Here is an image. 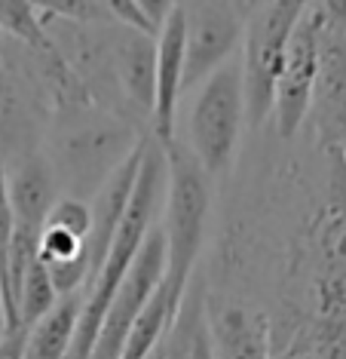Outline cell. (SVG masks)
<instances>
[{
    "mask_svg": "<svg viewBox=\"0 0 346 359\" xmlns=\"http://www.w3.org/2000/svg\"><path fill=\"white\" fill-rule=\"evenodd\" d=\"M298 271L307 280V310L325 338L346 334V157L325 154V187L316 203ZM298 313V310H294Z\"/></svg>",
    "mask_w": 346,
    "mask_h": 359,
    "instance_id": "1",
    "label": "cell"
},
{
    "mask_svg": "<svg viewBox=\"0 0 346 359\" xmlns=\"http://www.w3.org/2000/svg\"><path fill=\"white\" fill-rule=\"evenodd\" d=\"M55 117V138H53V163L59 178L62 197H74L92 203L111 175L126 163L144 133L135 123L123 120L98 104H80L53 114Z\"/></svg>",
    "mask_w": 346,
    "mask_h": 359,
    "instance_id": "2",
    "label": "cell"
},
{
    "mask_svg": "<svg viewBox=\"0 0 346 359\" xmlns=\"http://www.w3.org/2000/svg\"><path fill=\"white\" fill-rule=\"evenodd\" d=\"M166 151L169 184H166V292L172 320L178 323L181 307L187 301V285H191L196 258L202 249L205 222H209L212 206V178L205 175L200 160L187 148V142H172Z\"/></svg>",
    "mask_w": 346,
    "mask_h": 359,
    "instance_id": "3",
    "label": "cell"
},
{
    "mask_svg": "<svg viewBox=\"0 0 346 359\" xmlns=\"http://www.w3.org/2000/svg\"><path fill=\"white\" fill-rule=\"evenodd\" d=\"M303 13H307L303 0L249 4L239 65H242L245 83V120L251 129H261L273 117L279 74H282L288 43Z\"/></svg>",
    "mask_w": 346,
    "mask_h": 359,
    "instance_id": "4",
    "label": "cell"
},
{
    "mask_svg": "<svg viewBox=\"0 0 346 359\" xmlns=\"http://www.w3.org/2000/svg\"><path fill=\"white\" fill-rule=\"evenodd\" d=\"M245 120V83L239 55L230 65L212 74L200 86L191 108V138L187 148L200 160L205 175L215 178L227 175L236 157V144L242 138Z\"/></svg>",
    "mask_w": 346,
    "mask_h": 359,
    "instance_id": "5",
    "label": "cell"
},
{
    "mask_svg": "<svg viewBox=\"0 0 346 359\" xmlns=\"http://www.w3.org/2000/svg\"><path fill=\"white\" fill-rule=\"evenodd\" d=\"M249 4H184L187 53H184V93L202 86L212 74L236 59L245 37Z\"/></svg>",
    "mask_w": 346,
    "mask_h": 359,
    "instance_id": "6",
    "label": "cell"
},
{
    "mask_svg": "<svg viewBox=\"0 0 346 359\" xmlns=\"http://www.w3.org/2000/svg\"><path fill=\"white\" fill-rule=\"evenodd\" d=\"M319 22V77L312 93L310 126L322 154L346 157V28L325 19L312 4Z\"/></svg>",
    "mask_w": 346,
    "mask_h": 359,
    "instance_id": "7",
    "label": "cell"
},
{
    "mask_svg": "<svg viewBox=\"0 0 346 359\" xmlns=\"http://www.w3.org/2000/svg\"><path fill=\"white\" fill-rule=\"evenodd\" d=\"M162 283H166V236H162V227L156 224L123 280L113 304L108 307L92 359H123V347H126L132 325L144 313V307L151 304Z\"/></svg>",
    "mask_w": 346,
    "mask_h": 359,
    "instance_id": "8",
    "label": "cell"
},
{
    "mask_svg": "<svg viewBox=\"0 0 346 359\" xmlns=\"http://www.w3.org/2000/svg\"><path fill=\"white\" fill-rule=\"evenodd\" d=\"M316 77H319V22H316L312 4H307V13L298 22L291 43H288L285 65L276 86L273 123L279 138H285V142L298 138L300 126L310 120Z\"/></svg>",
    "mask_w": 346,
    "mask_h": 359,
    "instance_id": "9",
    "label": "cell"
},
{
    "mask_svg": "<svg viewBox=\"0 0 346 359\" xmlns=\"http://www.w3.org/2000/svg\"><path fill=\"white\" fill-rule=\"evenodd\" d=\"M205 325L218 359H273V316L236 298H202Z\"/></svg>",
    "mask_w": 346,
    "mask_h": 359,
    "instance_id": "10",
    "label": "cell"
},
{
    "mask_svg": "<svg viewBox=\"0 0 346 359\" xmlns=\"http://www.w3.org/2000/svg\"><path fill=\"white\" fill-rule=\"evenodd\" d=\"M113 77L123 117L141 129L156 104V40L129 28H113Z\"/></svg>",
    "mask_w": 346,
    "mask_h": 359,
    "instance_id": "11",
    "label": "cell"
},
{
    "mask_svg": "<svg viewBox=\"0 0 346 359\" xmlns=\"http://www.w3.org/2000/svg\"><path fill=\"white\" fill-rule=\"evenodd\" d=\"M184 53H187V19L184 4H175L162 34L156 37V104H153V142L169 148L175 142L178 102L184 95Z\"/></svg>",
    "mask_w": 346,
    "mask_h": 359,
    "instance_id": "12",
    "label": "cell"
},
{
    "mask_svg": "<svg viewBox=\"0 0 346 359\" xmlns=\"http://www.w3.org/2000/svg\"><path fill=\"white\" fill-rule=\"evenodd\" d=\"M6 184H10V206L15 218V231L43 236V227L49 222V212L59 203L62 187L55 178V169L49 157L31 154L19 163L6 166Z\"/></svg>",
    "mask_w": 346,
    "mask_h": 359,
    "instance_id": "13",
    "label": "cell"
},
{
    "mask_svg": "<svg viewBox=\"0 0 346 359\" xmlns=\"http://www.w3.org/2000/svg\"><path fill=\"white\" fill-rule=\"evenodd\" d=\"M144 142L138 144V151L111 175V182L98 191V197L89 203V206H92V233H89V243H86V252H89V285L95 283L98 271H102L104 261H108V252L113 246V240H117L120 222H123V215H126V209H129L132 191H135V178H138L141 157H144Z\"/></svg>",
    "mask_w": 346,
    "mask_h": 359,
    "instance_id": "14",
    "label": "cell"
},
{
    "mask_svg": "<svg viewBox=\"0 0 346 359\" xmlns=\"http://www.w3.org/2000/svg\"><path fill=\"white\" fill-rule=\"evenodd\" d=\"M43 104L0 55V157L10 166L37 154V111Z\"/></svg>",
    "mask_w": 346,
    "mask_h": 359,
    "instance_id": "15",
    "label": "cell"
},
{
    "mask_svg": "<svg viewBox=\"0 0 346 359\" xmlns=\"http://www.w3.org/2000/svg\"><path fill=\"white\" fill-rule=\"evenodd\" d=\"M80 313H83V295L62 298L34 329H28L25 359H68Z\"/></svg>",
    "mask_w": 346,
    "mask_h": 359,
    "instance_id": "16",
    "label": "cell"
},
{
    "mask_svg": "<svg viewBox=\"0 0 346 359\" xmlns=\"http://www.w3.org/2000/svg\"><path fill=\"white\" fill-rule=\"evenodd\" d=\"M0 28L10 43L25 50H49L55 43L40 6L28 0H0Z\"/></svg>",
    "mask_w": 346,
    "mask_h": 359,
    "instance_id": "17",
    "label": "cell"
},
{
    "mask_svg": "<svg viewBox=\"0 0 346 359\" xmlns=\"http://www.w3.org/2000/svg\"><path fill=\"white\" fill-rule=\"evenodd\" d=\"M59 292L53 285V276H49L43 261H34L31 271L25 273V283H22V295H19V325L25 329H34V325L43 320V316L59 304Z\"/></svg>",
    "mask_w": 346,
    "mask_h": 359,
    "instance_id": "18",
    "label": "cell"
},
{
    "mask_svg": "<svg viewBox=\"0 0 346 359\" xmlns=\"http://www.w3.org/2000/svg\"><path fill=\"white\" fill-rule=\"evenodd\" d=\"M37 258L43 264H64V261H77V258H89L86 252V240L74 236L62 227H43V236H40V249Z\"/></svg>",
    "mask_w": 346,
    "mask_h": 359,
    "instance_id": "19",
    "label": "cell"
},
{
    "mask_svg": "<svg viewBox=\"0 0 346 359\" xmlns=\"http://www.w3.org/2000/svg\"><path fill=\"white\" fill-rule=\"evenodd\" d=\"M49 227H62L74 236L89 243V233H92V206L83 200H74V197H59V203L49 212Z\"/></svg>",
    "mask_w": 346,
    "mask_h": 359,
    "instance_id": "20",
    "label": "cell"
},
{
    "mask_svg": "<svg viewBox=\"0 0 346 359\" xmlns=\"http://www.w3.org/2000/svg\"><path fill=\"white\" fill-rule=\"evenodd\" d=\"M181 313H184V320H187V359H218L215 347H212L209 325H205L202 298L200 301H184Z\"/></svg>",
    "mask_w": 346,
    "mask_h": 359,
    "instance_id": "21",
    "label": "cell"
},
{
    "mask_svg": "<svg viewBox=\"0 0 346 359\" xmlns=\"http://www.w3.org/2000/svg\"><path fill=\"white\" fill-rule=\"evenodd\" d=\"M319 10L325 13L328 22L346 28V0H322V4H319Z\"/></svg>",
    "mask_w": 346,
    "mask_h": 359,
    "instance_id": "22",
    "label": "cell"
},
{
    "mask_svg": "<svg viewBox=\"0 0 346 359\" xmlns=\"http://www.w3.org/2000/svg\"><path fill=\"white\" fill-rule=\"evenodd\" d=\"M6 338V313H4V304H0V341Z\"/></svg>",
    "mask_w": 346,
    "mask_h": 359,
    "instance_id": "23",
    "label": "cell"
},
{
    "mask_svg": "<svg viewBox=\"0 0 346 359\" xmlns=\"http://www.w3.org/2000/svg\"><path fill=\"white\" fill-rule=\"evenodd\" d=\"M4 50H6V34H4V28H0V55H4Z\"/></svg>",
    "mask_w": 346,
    "mask_h": 359,
    "instance_id": "24",
    "label": "cell"
},
{
    "mask_svg": "<svg viewBox=\"0 0 346 359\" xmlns=\"http://www.w3.org/2000/svg\"><path fill=\"white\" fill-rule=\"evenodd\" d=\"M151 359H166V347H162V350H160V353H156V356H151Z\"/></svg>",
    "mask_w": 346,
    "mask_h": 359,
    "instance_id": "25",
    "label": "cell"
}]
</instances>
